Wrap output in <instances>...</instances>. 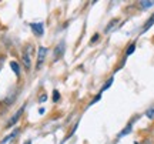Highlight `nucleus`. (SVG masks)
<instances>
[{
	"label": "nucleus",
	"mask_w": 154,
	"mask_h": 144,
	"mask_svg": "<svg viewBox=\"0 0 154 144\" xmlns=\"http://www.w3.org/2000/svg\"><path fill=\"white\" fill-rule=\"evenodd\" d=\"M46 54H47V49L46 47H38V51H37V63H36V69H40L43 66L44 63V59H46Z\"/></svg>",
	"instance_id": "obj_2"
},
{
	"label": "nucleus",
	"mask_w": 154,
	"mask_h": 144,
	"mask_svg": "<svg viewBox=\"0 0 154 144\" xmlns=\"http://www.w3.org/2000/svg\"><path fill=\"white\" fill-rule=\"evenodd\" d=\"M30 27H32V30H33V33L37 36V37H40V36H43L44 33V26L43 23H32L30 24Z\"/></svg>",
	"instance_id": "obj_4"
},
{
	"label": "nucleus",
	"mask_w": 154,
	"mask_h": 144,
	"mask_svg": "<svg viewBox=\"0 0 154 144\" xmlns=\"http://www.w3.org/2000/svg\"><path fill=\"white\" fill-rule=\"evenodd\" d=\"M134 50H136V43H133V44L128 46V49L126 50V56L133 54V51H134Z\"/></svg>",
	"instance_id": "obj_11"
},
{
	"label": "nucleus",
	"mask_w": 154,
	"mask_h": 144,
	"mask_svg": "<svg viewBox=\"0 0 154 144\" xmlns=\"http://www.w3.org/2000/svg\"><path fill=\"white\" fill-rule=\"evenodd\" d=\"M64 47H66L64 41H60V43L57 44V47L54 49V56H53V60L54 61H57L61 56H63V53H64Z\"/></svg>",
	"instance_id": "obj_3"
},
{
	"label": "nucleus",
	"mask_w": 154,
	"mask_h": 144,
	"mask_svg": "<svg viewBox=\"0 0 154 144\" xmlns=\"http://www.w3.org/2000/svg\"><path fill=\"white\" fill-rule=\"evenodd\" d=\"M32 46H27V50H24V53H23V66L26 70H30V67H32Z\"/></svg>",
	"instance_id": "obj_1"
},
{
	"label": "nucleus",
	"mask_w": 154,
	"mask_h": 144,
	"mask_svg": "<svg viewBox=\"0 0 154 144\" xmlns=\"http://www.w3.org/2000/svg\"><path fill=\"white\" fill-rule=\"evenodd\" d=\"M59 99H60V93L57 90H54L53 91V101H59Z\"/></svg>",
	"instance_id": "obj_13"
},
{
	"label": "nucleus",
	"mask_w": 154,
	"mask_h": 144,
	"mask_svg": "<svg viewBox=\"0 0 154 144\" xmlns=\"http://www.w3.org/2000/svg\"><path fill=\"white\" fill-rule=\"evenodd\" d=\"M146 116L149 117V118H154V109H150V110L146 113Z\"/></svg>",
	"instance_id": "obj_14"
},
{
	"label": "nucleus",
	"mask_w": 154,
	"mask_h": 144,
	"mask_svg": "<svg viewBox=\"0 0 154 144\" xmlns=\"http://www.w3.org/2000/svg\"><path fill=\"white\" fill-rule=\"evenodd\" d=\"M131 128H133V123H130V124H127V127L124 128V130H123V131H121L120 134H119V139H120V137H124V136H127V134H128L130 131H131Z\"/></svg>",
	"instance_id": "obj_7"
},
{
	"label": "nucleus",
	"mask_w": 154,
	"mask_h": 144,
	"mask_svg": "<svg viewBox=\"0 0 154 144\" xmlns=\"http://www.w3.org/2000/svg\"><path fill=\"white\" fill-rule=\"evenodd\" d=\"M17 131H19V130H14V131H13V133H11V134H9V136H7L6 139H3V140H2V144H6V143H7V141H9V140H11V139H13V137H14V136H16V134H17Z\"/></svg>",
	"instance_id": "obj_10"
},
{
	"label": "nucleus",
	"mask_w": 154,
	"mask_h": 144,
	"mask_svg": "<svg viewBox=\"0 0 154 144\" xmlns=\"http://www.w3.org/2000/svg\"><path fill=\"white\" fill-rule=\"evenodd\" d=\"M10 67H11V70L14 72V74L19 77V76H20V66H19V63H17V61H14V60L10 61Z\"/></svg>",
	"instance_id": "obj_6"
},
{
	"label": "nucleus",
	"mask_w": 154,
	"mask_h": 144,
	"mask_svg": "<svg viewBox=\"0 0 154 144\" xmlns=\"http://www.w3.org/2000/svg\"><path fill=\"white\" fill-rule=\"evenodd\" d=\"M23 111H24V106H23L22 109H19V110L16 111V114H14V116H13V117H11V118H10V121L7 123V127H11V126H13V124H16V123L19 121V118H20V117H22Z\"/></svg>",
	"instance_id": "obj_5"
},
{
	"label": "nucleus",
	"mask_w": 154,
	"mask_h": 144,
	"mask_svg": "<svg viewBox=\"0 0 154 144\" xmlns=\"http://www.w3.org/2000/svg\"><path fill=\"white\" fill-rule=\"evenodd\" d=\"M47 100V96L43 94V96H40V101H46Z\"/></svg>",
	"instance_id": "obj_17"
},
{
	"label": "nucleus",
	"mask_w": 154,
	"mask_h": 144,
	"mask_svg": "<svg viewBox=\"0 0 154 144\" xmlns=\"http://www.w3.org/2000/svg\"><path fill=\"white\" fill-rule=\"evenodd\" d=\"M5 60V57H0V69H2V61Z\"/></svg>",
	"instance_id": "obj_18"
},
{
	"label": "nucleus",
	"mask_w": 154,
	"mask_h": 144,
	"mask_svg": "<svg viewBox=\"0 0 154 144\" xmlns=\"http://www.w3.org/2000/svg\"><path fill=\"white\" fill-rule=\"evenodd\" d=\"M97 39H100V36H99V34H94L93 39H91V43H96V41H97Z\"/></svg>",
	"instance_id": "obj_16"
},
{
	"label": "nucleus",
	"mask_w": 154,
	"mask_h": 144,
	"mask_svg": "<svg viewBox=\"0 0 154 144\" xmlns=\"http://www.w3.org/2000/svg\"><path fill=\"white\" fill-rule=\"evenodd\" d=\"M153 24H154V14H153L151 17H150L149 20H147V23L144 24V27H143V33H144V32H147V30H149V29L151 27Z\"/></svg>",
	"instance_id": "obj_8"
},
{
	"label": "nucleus",
	"mask_w": 154,
	"mask_h": 144,
	"mask_svg": "<svg viewBox=\"0 0 154 144\" xmlns=\"http://www.w3.org/2000/svg\"><path fill=\"white\" fill-rule=\"evenodd\" d=\"M111 83H113V78H110V80H109V81H107V83L104 84V87H103L101 90H103V91H104V90H107V89H109V87L111 86Z\"/></svg>",
	"instance_id": "obj_15"
},
{
	"label": "nucleus",
	"mask_w": 154,
	"mask_h": 144,
	"mask_svg": "<svg viewBox=\"0 0 154 144\" xmlns=\"http://www.w3.org/2000/svg\"><path fill=\"white\" fill-rule=\"evenodd\" d=\"M117 23H119V20H117V19H114V20H111V23H109V24H107V27H106V33H109L110 30H113V27H114V26L117 24Z\"/></svg>",
	"instance_id": "obj_9"
},
{
	"label": "nucleus",
	"mask_w": 154,
	"mask_h": 144,
	"mask_svg": "<svg viewBox=\"0 0 154 144\" xmlns=\"http://www.w3.org/2000/svg\"><path fill=\"white\" fill-rule=\"evenodd\" d=\"M140 5H141L143 9H149V7H151L154 5V2H140Z\"/></svg>",
	"instance_id": "obj_12"
}]
</instances>
